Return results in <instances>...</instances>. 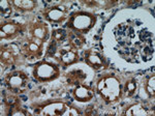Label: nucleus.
Masks as SVG:
<instances>
[{
	"label": "nucleus",
	"instance_id": "nucleus-1",
	"mask_svg": "<svg viewBox=\"0 0 155 116\" xmlns=\"http://www.w3.org/2000/svg\"><path fill=\"white\" fill-rule=\"evenodd\" d=\"M97 91L107 102H115L121 97V84L116 77L107 76L97 83Z\"/></svg>",
	"mask_w": 155,
	"mask_h": 116
},
{
	"label": "nucleus",
	"instance_id": "nucleus-2",
	"mask_svg": "<svg viewBox=\"0 0 155 116\" xmlns=\"http://www.w3.org/2000/svg\"><path fill=\"white\" fill-rule=\"evenodd\" d=\"M96 22V18L94 15L87 12H78L72 14L69 17V20L67 22V26L72 31L78 33H86L93 27V25Z\"/></svg>",
	"mask_w": 155,
	"mask_h": 116
},
{
	"label": "nucleus",
	"instance_id": "nucleus-3",
	"mask_svg": "<svg viewBox=\"0 0 155 116\" xmlns=\"http://www.w3.org/2000/svg\"><path fill=\"white\" fill-rule=\"evenodd\" d=\"M60 70L58 65L50 61H41L33 69L34 78L39 82H49L59 77Z\"/></svg>",
	"mask_w": 155,
	"mask_h": 116
},
{
	"label": "nucleus",
	"instance_id": "nucleus-4",
	"mask_svg": "<svg viewBox=\"0 0 155 116\" xmlns=\"http://www.w3.org/2000/svg\"><path fill=\"white\" fill-rule=\"evenodd\" d=\"M29 78L23 72H12L5 77V84L15 92H23L28 86Z\"/></svg>",
	"mask_w": 155,
	"mask_h": 116
},
{
	"label": "nucleus",
	"instance_id": "nucleus-5",
	"mask_svg": "<svg viewBox=\"0 0 155 116\" xmlns=\"http://www.w3.org/2000/svg\"><path fill=\"white\" fill-rule=\"evenodd\" d=\"M55 57L60 62V64H62L63 67H68L78 61L79 54H78L76 48H74L71 44L67 43L59 49L57 48Z\"/></svg>",
	"mask_w": 155,
	"mask_h": 116
},
{
	"label": "nucleus",
	"instance_id": "nucleus-6",
	"mask_svg": "<svg viewBox=\"0 0 155 116\" xmlns=\"http://www.w3.org/2000/svg\"><path fill=\"white\" fill-rule=\"evenodd\" d=\"M115 35L120 47H131L132 41L136 37V31L131 25L120 24L115 30Z\"/></svg>",
	"mask_w": 155,
	"mask_h": 116
},
{
	"label": "nucleus",
	"instance_id": "nucleus-7",
	"mask_svg": "<svg viewBox=\"0 0 155 116\" xmlns=\"http://www.w3.org/2000/svg\"><path fill=\"white\" fill-rule=\"evenodd\" d=\"M42 47H44V41L37 39L35 37H29L28 42L22 48V52L27 58L32 60L41 56L42 53Z\"/></svg>",
	"mask_w": 155,
	"mask_h": 116
},
{
	"label": "nucleus",
	"instance_id": "nucleus-8",
	"mask_svg": "<svg viewBox=\"0 0 155 116\" xmlns=\"http://www.w3.org/2000/svg\"><path fill=\"white\" fill-rule=\"evenodd\" d=\"M67 111V106L61 102H53L45 105L42 108H37L34 111L35 114L45 115H63Z\"/></svg>",
	"mask_w": 155,
	"mask_h": 116
},
{
	"label": "nucleus",
	"instance_id": "nucleus-9",
	"mask_svg": "<svg viewBox=\"0 0 155 116\" xmlns=\"http://www.w3.org/2000/svg\"><path fill=\"white\" fill-rule=\"evenodd\" d=\"M44 15L46 17V19L49 20L50 22H53V23H62L68 17V12H67V9L64 6L58 5V6H53L47 9Z\"/></svg>",
	"mask_w": 155,
	"mask_h": 116
},
{
	"label": "nucleus",
	"instance_id": "nucleus-10",
	"mask_svg": "<svg viewBox=\"0 0 155 116\" xmlns=\"http://www.w3.org/2000/svg\"><path fill=\"white\" fill-rule=\"evenodd\" d=\"M85 61H86V63L88 65L96 70L101 69L106 64L104 57L99 52L95 51V50H89V51L85 53Z\"/></svg>",
	"mask_w": 155,
	"mask_h": 116
},
{
	"label": "nucleus",
	"instance_id": "nucleus-11",
	"mask_svg": "<svg viewBox=\"0 0 155 116\" xmlns=\"http://www.w3.org/2000/svg\"><path fill=\"white\" fill-rule=\"evenodd\" d=\"M74 99L79 102H89L93 99L94 97V92L93 90L90 87L86 86V85L83 84H78L76 87H74Z\"/></svg>",
	"mask_w": 155,
	"mask_h": 116
},
{
	"label": "nucleus",
	"instance_id": "nucleus-12",
	"mask_svg": "<svg viewBox=\"0 0 155 116\" xmlns=\"http://www.w3.org/2000/svg\"><path fill=\"white\" fill-rule=\"evenodd\" d=\"M20 33V26L15 22H6L3 23L0 28V37L1 39H14Z\"/></svg>",
	"mask_w": 155,
	"mask_h": 116
},
{
	"label": "nucleus",
	"instance_id": "nucleus-13",
	"mask_svg": "<svg viewBox=\"0 0 155 116\" xmlns=\"http://www.w3.org/2000/svg\"><path fill=\"white\" fill-rule=\"evenodd\" d=\"M17 60V50L16 48L12 46L2 47L1 50V62L2 64L6 65V67H11V65L15 64Z\"/></svg>",
	"mask_w": 155,
	"mask_h": 116
},
{
	"label": "nucleus",
	"instance_id": "nucleus-14",
	"mask_svg": "<svg viewBox=\"0 0 155 116\" xmlns=\"http://www.w3.org/2000/svg\"><path fill=\"white\" fill-rule=\"evenodd\" d=\"M29 32L31 33V36L30 37H35L37 39L44 41L47 37L48 28H47L46 24H44V23H35L30 27Z\"/></svg>",
	"mask_w": 155,
	"mask_h": 116
},
{
	"label": "nucleus",
	"instance_id": "nucleus-15",
	"mask_svg": "<svg viewBox=\"0 0 155 116\" xmlns=\"http://www.w3.org/2000/svg\"><path fill=\"white\" fill-rule=\"evenodd\" d=\"M68 36V44H71L72 47L76 48V49H80V48L83 47L85 44V39L81 33H78V32L71 31L69 33H67Z\"/></svg>",
	"mask_w": 155,
	"mask_h": 116
},
{
	"label": "nucleus",
	"instance_id": "nucleus-16",
	"mask_svg": "<svg viewBox=\"0 0 155 116\" xmlns=\"http://www.w3.org/2000/svg\"><path fill=\"white\" fill-rule=\"evenodd\" d=\"M125 115H132V116H146L149 114V111L146 107H144V105L142 104H136L131 107H129L125 112Z\"/></svg>",
	"mask_w": 155,
	"mask_h": 116
},
{
	"label": "nucleus",
	"instance_id": "nucleus-17",
	"mask_svg": "<svg viewBox=\"0 0 155 116\" xmlns=\"http://www.w3.org/2000/svg\"><path fill=\"white\" fill-rule=\"evenodd\" d=\"M12 5L21 12H27L32 11L35 7L36 3L32 0H15L12 1Z\"/></svg>",
	"mask_w": 155,
	"mask_h": 116
},
{
	"label": "nucleus",
	"instance_id": "nucleus-18",
	"mask_svg": "<svg viewBox=\"0 0 155 116\" xmlns=\"http://www.w3.org/2000/svg\"><path fill=\"white\" fill-rule=\"evenodd\" d=\"M86 78V75L84 74L82 70H74V72L69 73L67 75V79H68V83L71 84H81V82Z\"/></svg>",
	"mask_w": 155,
	"mask_h": 116
},
{
	"label": "nucleus",
	"instance_id": "nucleus-19",
	"mask_svg": "<svg viewBox=\"0 0 155 116\" xmlns=\"http://www.w3.org/2000/svg\"><path fill=\"white\" fill-rule=\"evenodd\" d=\"M137 88V80L134 79V78H130V79L125 83V88H124L125 94L127 97H131V95H134V93H136Z\"/></svg>",
	"mask_w": 155,
	"mask_h": 116
},
{
	"label": "nucleus",
	"instance_id": "nucleus-20",
	"mask_svg": "<svg viewBox=\"0 0 155 116\" xmlns=\"http://www.w3.org/2000/svg\"><path fill=\"white\" fill-rule=\"evenodd\" d=\"M0 9H1V16L4 18H9L12 15V3L7 0H2L0 3Z\"/></svg>",
	"mask_w": 155,
	"mask_h": 116
},
{
	"label": "nucleus",
	"instance_id": "nucleus-21",
	"mask_svg": "<svg viewBox=\"0 0 155 116\" xmlns=\"http://www.w3.org/2000/svg\"><path fill=\"white\" fill-rule=\"evenodd\" d=\"M153 49L154 48L152 44H146L144 46V48H142L141 54H142V57H143V60L145 59L147 61V60L151 59V57L153 56V53H154Z\"/></svg>",
	"mask_w": 155,
	"mask_h": 116
},
{
	"label": "nucleus",
	"instance_id": "nucleus-22",
	"mask_svg": "<svg viewBox=\"0 0 155 116\" xmlns=\"http://www.w3.org/2000/svg\"><path fill=\"white\" fill-rule=\"evenodd\" d=\"M66 36L67 32L64 29H56L53 32V34H52V41L56 42L58 44V43L63 42L66 39Z\"/></svg>",
	"mask_w": 155,
	"mask_h": 116
},
{
	"label": "nucleus",
	"instance_id": "nucleus-23",
	"mask_svg": "<svg viewBox=\"0 0 155 116\" xmlns=\"http://www.w3.org/2000/svg\"><path fill=\"white\" fill-rule=\"evenodd\" d=\"M4 103H5V105L7 107H9V109H15V108L18 107V104H19V100L17 97H15V95H7V97L4 99Z\"/></svg>",
	"mask_w": 155,
	"mask_h": 116
},
{
	"label": "nucleus",
	"instance_id": "nucleus-24",
	"mask_svg": "<svg viewBox=\"0 0 155 116\" xmlns=\"http://www.w3.org/2000/svg\"><path fill=\"white\" fill-rule=\"evenodd\" d=\"M154 81H155V77L152 76L151 78H149L148 82L146 84V92L149 94L150 97H154V91H155V85H154Z\"/></svg>",
	"mask_w": 155,
	"mask_h": 116
},
{
	"label": "nucleus",
	"instance_id": "nucleus-25",
	"mask_svg": "<svg viewBox=\"0 0 155 116\" xmlns=\"http://www.w3.org/2000/svg\"><path fill=\"white\" fill-rule=\"evenodd\" d=\"M139 37H140V41L145 43V44H151L153 34L151 32L147 31V30H142L141 33L139 34Z\"/></svg>",
	"mask_w": 155,
	"mask_h": 116
}]
</instances>
